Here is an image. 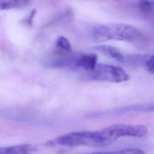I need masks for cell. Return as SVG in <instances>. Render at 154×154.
Returning <instances> with one entry per match:
<instances>
[{"instance_id":"obj_1","label":"cell","mask_w":154,"mask_h":154,"mask_svg":"<svg viewBox=\"0 0 154 154\" xmlns=\"http://www.w3.org/2000/svg\"><path fill=\"white\" fill-rule=\"evenodd\" d=\"M116 141L108 127H105L97 131L69 132L48 141L46 144L70 147L78 146L102 147L109 146Z\"/></svg>"},{"instance_id":"obj_2","label":"cell","mask_w":154,"mask_h":154,"mask_svg":"<svg viewBox=\"0 0 154 154\" xmlns=\"http://www.w3.org/2000/svg\"><path fill=\"white\" fill-rule=\"evenodd\" d=\"M91 35L92 40L97 43L119 40L140 45L145 39L137 28L124 23L96 25L92 28Z\"/></svg>"},{"instance_id":"obj_3","label":"cell","mask_w":154,"mask_h":154,"mask_svg":"<svg viewBox=\"0 0 154 154\" xmlns=\"http://www.w3.org/2000/svg\"><path fill=\"white\" fill-rule=\"evenodd\" d=\"M88 78L93 81L109 82H122L130 76L122 68L106 64H97L93 70L87 72Z\"/></svg>"},{"instance_id":"obj_4","label":"cell","mask_w":154,"mask_h":154,"mask_svg":"<svg viewBox=\"0 0 154 154\" xmlns=\"http://www.w3.org/2000/svg\"><path fill=\"white\" fill-rule=\"evenodd\" d=\"M81 52H73L68 54L56 53L46 63L49 67L53 68L78 69V63Z\"/></svg>"},{"instance_id":"obj_5","label":"cell","mask_w":154,"mask_h":154,"mask_svg":"<svg viewBox=\"0 0 154 154\" xmlns=\"http://www.w3.org/2000/svg\"><path fill=\"white\" fill-rule=\"evenodd\" d=\"M93 49L101 52L103 55L109 57L120 63H124L125 57L124 55L116 47L107 45H100L94 46Z\"/></svg>"},{"instance_id":"obj_6","label":"cell","mask_w":154,"mask_h":154,"mask_svg":"<svg viewBox=\"0 0 154 154\" xmlns=\"http://www.w3.org/2000/svg\"><path fill=\"white\" fill-rule=\"evenodd\" d=\"M97 55L93 53H81L78 63V69L81 68L87 72L91 71L96 66Z\"/></svg>"},{"instance_id":"obj_7","label":"cell","mask_w":154,"mask_h":154,"mask_svg":"<svg viewBox=\"0 0 154 154\" xmlns=\"http://www.w3.org/2000/svg\"><path fill=\"white\" fill-rule=\"evenodd\" d=\"M35 147L29 144H23L0 147V154H32Z\"/></svg>"},{"instance_id":"obj_8","label":"cell","mask_w":154,"mask_h":154,"mask_svg":"<svg viewBox=\"0 0 154 154\" xmlns=\"http://www.w3.org/2000/svg\"><path fill=\"white\" fill-rule=\"evenodd\" d=\"M55 48L57 53L68 54L72 52V48L69 40L64 37L60 36L57 38L55 42Z\"/></svg>"},{"instance_id":"obj_9","label":"cell","mask_w":154,"mask_h":154,"mask_svg":"<svg viewBox=\"0 0 154 154\" xmlns=\"http://www.w3.org/2000/svg\"><path fill=\"white\" fill-rule=\"evenodd\" d=\"M29 3V1L25 0H0V10L23 7Z\"/></svg>"},{"instance_id":"obj_10","label":"cell","mask_w":154,"mask_h":154,"mask_svg":"<svg viewBox=\"0 0 154 154\" xmlns=\"http://www.w3.org/2000/svg\"><path fill=\"white\" fill-rule=\"evenodd\" d=\"M79 154H146V153L139 149L136 148H128L125 149H122L116 151L110 152H97L91 153H85Z\"/></svg>"},{"instance_id":"obj_11","label":"cell","mask_w":154,"mask_h":154,"mask_svg":"<svg viewBox=\"0 0 154 154\" xmlns=\"http://www.w3.org/2000/svg\"><path fill=\"white\" fill-rule=\"evenodd\" d=\"M138 8L145 15L152 14L154 9V2L153 1H140L138 4Z\"/></svg>"},{"instance_id":"obj_12","label":"cell","mask_w":154,"mask_h":154,"mask_svg":"<svg viewBox=\"0 0 154 154\" xmlns=\"http://www.w3.org/2000/svg\"><path fill=\"white\" fill-rule=\"evenodd\" d=\"M144 64L147 70L153 73V55H146L144 60Z\"/></svg>"}]
</instances>
